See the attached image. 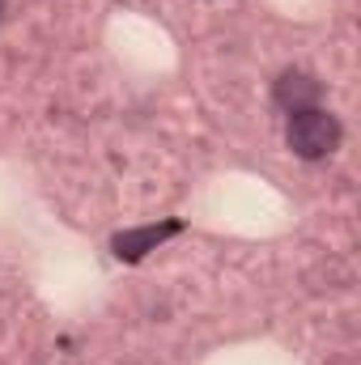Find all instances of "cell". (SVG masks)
Instances as JSON below:
<instances>
[{"label": "cell", "mask_w": 361, "mask_h": 365, "mask_svg": "<svg viewBox=\"0 0 361 365\" xmlns=\"http://www.w3.org/2000/svg\"><path fill=\"white\" fill-rule=\"evenodd\" d=\"M345 128L327 106H310V110H293L285 123V145L293 149V158L302 162H323L340 149Z\"/></svg>", "instance_id": "6da1fadb"}, {"label": "cell", "mask_w": 361, "mask_h": 365, "mask_svg": "<svg viewBox=\"0 0 361 365\" xmlns=\"http://www.w3.org/2000/svg\"><path fill=\"white\" fill-rule=\"evenodd\" d=\"M175 234H183V221H158V225H141V230H123L111 238V255L119 264H141L149 251H158L162 242H171Z\"/></svg>", "instance_id": "7a4b0ae2"}, {"label": "cell", "mask_w": 361, "mask_h": 365, "mask_svg": "<svg viewBox=\"0 0 361 365\" xmlns=\"http://www.w3.org/2000/svg\"><path fill=\"white\" fill-rule=\"evenodd\" d=\"M272 98H276V106L280 110H310V106H319V98H323V81L315 77V73H306V68H285L276 81H272Z\"/></svg>", "instance_id": "3957f363"}, {"label": "cell", "mask_w": 361, "mask_h": 365, "mask_svg": "<svg viewBox=\"0 0 361 365\" xmlns=\"http://www.w3.org/2000/svg\"><path fill=\"white\" fill-rule=\"evenodd\" d=\"M0 21H4V0H0Z\"/></svg>", "instance_id": "277c9868"}]
</instances>
